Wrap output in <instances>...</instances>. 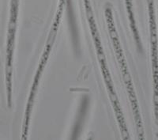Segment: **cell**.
<instances>
[{
    "label": "cell",
    "mask_w": 158,
    "mask_h": 140,
    "mask_svg": "<svg viewBox=\"0 0 158 140\" xmlns=\"http://www.w3.org/2000/svg\"><path fill=\"white\" fill-rule=\"evenodd\" d=\"M84 3L85 7V12H86V16L87 18H88L90 32H91L93 40L94 41V45H95L96 48L97 59H98L99 63H100L101 72H102L104 82H105V86H106L107 90H108L110 101H111L112 107H113V110L115 112V117H116L117 121H118L122 138L123 139H130V135L127 131V128L126 122H125V118H124L123 114L120 104H119L118 97H117L115 91V88H114L113 82H112L109 70H108L106 58H105V55H104V51H103L101 39H100V36H99V32L98 30H97V25H96L95 19H94L93 10H92L91 5H90L89 0H84Z\"/></svg>",
    "instance_id": "cell-1"
},
{
    "label": "cell",
    "mask_w": 158,
    "mask_h": 140,
    "mask_svg": "<svg viewBox=\"0 0 158 140\" xmlns=\"http://www.w3.org/2000/svg\"><path fill=\"white\" fill-rule=\"evenodd\" d=\"M105 17H106V22L107 25H108L110 37L111 39L114 50H115V56H116L118 65H119V67H120L123 78L124 83H125V86H126L127 88V91L128 95H129L130 101H131L132 111H133L135 124H136L137 131H138V138L141 140L144 139L143 125H142V118H141L140 111H139V108H138L137 97L136 95H135V89H134L131 74H130L127 65L125 56H124L123 52V49L121 48L120 42H119V39H118V35L117 33L116 29H115V23H114L113 20V15H112V11H111V9L109 6H108L105 9Z\"/></svg>",
    "instance_id": "cell-2"
},
{
    "label": "cell",
    "mask_w": 158,
    "mask_h": 140,
    "mask_svg": "<svg viewBox=\"0 0 158 140\" xmlns=\"http://www.w3.org/2000/svg\"><path fill=\"white\" fill-rule=\"evenodd\" d=\"M64 2H65V0H60V2H59V5L57 10V13H56L54 23H53L52 29H51L47 44H46V45H45L44 51V53L43 55H42V57L41 59H40V61L39 63V66H38L37 70H36V75H35L33 83H32V89H31L30 93H29V99H28L27 105H26V109H25V121H24V125H23V134H22V138H23V139H26V138H27L28 131H29V123H30L31 112H32V107H33V104H34L35 97H36L38 86H39V83H40V78H41L42 74H43V71L44 70L45 66H46V64H47L48 59L49 55H50L51 53V50H52L53 45H54L55 40H56L58 29H59V23H60L62 15H63Z\"/></svg>",
    "instance_id": "cell-3"
},
{
    "label": "cell",
    "mask_w": 158,
    "mask_h": 140,
    "mask_svg": "<svg viewBox=\"0 0 158 140\" xmlns=\"http://www.w3.org/2000/svg\"><path fill=\"white\" fill-rule=\"evenodd\" d=\"M149 29H150L151 55H152V68H153V103L154 113L156 124H158V51H157V35L155 21L154 11H149Z\"/></svg>",
    "instance_id": "cell-4"
},
{
    "label": "cell",
    "mask_w": 158,
    "mask_h": 140,
    "mask_svg": "<svg viewBox=\"0 0 158 140\" xmlns=\"http://www.w3.org/2000/svg\"><path fill=\"white\" fill-rule=\"evenodd\" d=\"M18 0H12L11 4V18L10 24L9 29V36H8V63L7 69H11V63H12L13 49H14V42H15V34L16 30L17 18H18Z\"/></svg>",
    "instance_id": "cell-5"
},
{
    "label": "cell",
    "mask_w": 158,
    "mask_h": 140,
    "mask_svg": "<svg viewBox=\"0 0 158 140\" xmlns=\"http://www.w3.org/2000/svg\"><path fill=\"white\" fill-rule=\"evenodd\" d=\"M125 2H126L128 18H129V20H130L131 28V29H132V32H133L134 37H135V41H136L137 45H138V49H139L140 51H142V43H141L140 36H139V33H138V29H137V26H136V23H135V17H134L133 10H132V2H131V0H125Z\"/></svg>",
    "instance_id": "cell-6"
}]
</instances>
